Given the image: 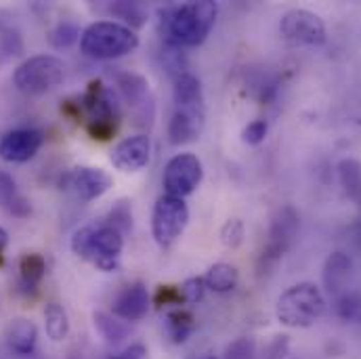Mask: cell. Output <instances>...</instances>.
I'll list each match as a JSON object with an SVG mask.
<instances>
[{
  "label": "cell",
  "instance_id": "obj_32",
  "mask_svg": "<svg viewBox=\"0 0 361 359\" xmlns=\"http://www.w3.org/2000/svg\"><path fill=\"white\" fill-rule=\"evenodd\" d=\"M255 341L252 339H246V336H242V339H235L229 347H227V351H225V359H255Z\"/></svg>",
  "mask_w": 361,
  "mask_h": 359
},
{
  "label": "cell",
  "instance_id": "obj_10",
  "mask_svg": "<svg viewBox=\"0 0 361 359\" xmlns=\"http://www.w3.org/2000/svg\"><path fill=\"white\" fill-rule=\"evenodd\" d=\"M202 177H204V166L195 154H177L164 166V177H162L164 191L166 195L183 200L197 189Z\"/></svg>",
  "mask_w": 361,
  "mask_h": 359
},
{
  "label": "cell",
  "instance_id": "obj_15",
  "mask_svg": "<svg viewBox=\"0 0 361 359\" xmlns=\"http://www.w3.org/2000/svg\"><path fill=\"white\" fill-rule=\"evenodd\" d=\"M111 311L118 320L124 322H139L149 311V292L143 281H135L124 286L118 296L114 298Z\"/></svg>",
  "mask_w": 361,
  "mask_h": 359
},
{
  "label": "cell",
  "instance_id": "obj_9",
  "mask_svg": "<svg viewBox=\"0 0 361 359\" xmlns=\"http://www.w3.org/2000/svg\"><path fill=\"white\" fill-rule=\"evenodd\" d=\"M189 223V208L185 200L173 195H160L152 212V236L158 246L171 248L177 244Z\"/></svg>",
  "mask_w": 361,
  "mask_h": 359
},
{
  "label": "cell",
  "instance_id": "obj_7",
  "mask_svg": "<svg viewBox=\"0 0 361 359\" xmlns=\"http://www.w3.org/2000/svg\"><path fill=\"white\" fill-rule=\"evenodd\" d=\"M66 66L55 55H34L17 66L13 74L15 89L25 95H44L61 85Z\"/></svg>",
  "mask_w": 361,
  "mask_h": 359
},
{
  "label": "cell",
  "instance_id": "obj_29",
  "mask_svg": "<svg viewBox=\"0 0 361 359\" xmlns=\"http://www.w3.org/2000/svg\"><path fill=\"white\" fill-rule=\"evenodd\" d=\"M221 242L227 248H238L244 242V223L240 219H229L221 227Z\"/></svg>",
  "mask_w": 361,
  "mask_h": 359
},
{
  "label": "cell",
  "instance_id": "obj_1",
  "mask_svg": "<svg viewBox=\"0 0 361 359\" xmlns=\"http://www.w3.org/2000/svg\"><path fill=\"white\" fill-rule=\"evenodd\" d=\"M219 4L212 0L175 2L160 8V32L166 44L185 49L202 44L212 32Z\"/></svg>",
  "mask_w": 361,
  "mask_h": 359
},
{
  "label": "cell",
  "instance_id": "obj_3",
  "mask_svg": "<svg viewBox=\"0 0 361 359\" xmlns=\"http://www.w3.org/2000/svg\"><path fill=\"white\" fill-rule=\"evenodd\" d=\"M328 311V303L322 290L311 281L290 286L279 294L275 303V315L281 326L288 328H311Z\"/></svg>",
  "mask_w": 361,
  "mask_h": 359
},
{
  "label": "cell",
  "instance_id": "obj_6",
  "mask_svg": "<svg viewBox=\"0 0 361 359\" xmlns=\"http://www.w3.org/2000/svg\"><path fill=\"white\" fill-rule=\"evenodd\" d=\"M298 227H300V217H298L294 206L286 204L273 212L269 233H267V244L259 257V273L261 275L269 273L281 261V257L292 248L296 233H298Z\"/></svg>",
  "mask_w": 361,
  "mask_h": 359
},
{
  "label": "cell",
  "instance_id": "obj_17",
  "mask_svg": "<svg viewBox=\"0 0 361 359\" xmlns=\"http://www.w3.org/2000/svg\"><path fill=\"white\" fill-rule=\"evenodd\" d=\"M351 275V259L349 255H345L343 250L332 252L322 269V281L328 294L332 296H341L343 288L347 286V279Z\"/></svg>",
  "mask_w": 361,
  "mask_h": 359
},
{
  "label": "cell",
  "instance_id": "obj_18",
  "mask_svg": "<svg viewBox=\"0 0 361 359\" xmlns=\"http://www.w3.org/2000/svg\"><path fill=\"white\" fill-rule=\"evenodd\" d=\"M116 85H118V90H120L122 99H124L130 107L143 109V114H145L147 109H149V111L154 109L149 85H147V80H145L143 76L126 72V74H120V76L116 78Z\"/></svg>",
  "mask_w": 361,
  "mask_h": 359
},
{
  "label": "cell",
  "instance_id": "obj_20",
  "mask_svg": "<svg viewBox=\"0 0 361 359\" xmlns=\"http://www.w3.org/2000/svg\"><path fill=\"white\" fill-rule=\"evenodd\" d=\"M338 183L345 191V195L361 206V162L357 158H343L336 164Z\"/></svg>",
  "mask_w": 361,
  "mask_h": 359
},
{
  "label": "cell",
  "instance_id": "obj_39",
  "mask_svg": "<svg viewBox=\"0 0 361 359\" xmlns=\"http://www.w3.org/2000/svg\"><path fill=\"white\" fill-rule=\"evenodd\" d=\"M204 359H214V358H204Z\"/></svg>",
  "mask_w": 361,
  "mask_h": 359
},
{
  "label": "cell",
  "instance_id": "obj_19",
  "mask_svg": "<svg viewBox=\"0 0 361 359\" xmlns=\"http://www.w3.org/2000/svg\"><path fill=\"white\" fill-rule=\"evenodd\" d=\"M47 275V259L38 252H27L19 261V290L23 294H34Z\"/></svg>",
  "mask_w": 361,
  "mask_h": 359
},
{
  "label": "cell",
  "instance_id": "obj_8",
  "mask_svg": "<svg viewBox=\"0 0 361 359\" xmlns=\"http://www.w3.org/2000/svg\"><path fill=\"white\" fill-rule=\"evenodd\" d=\"M279 34L292 49H313L326 42V23L313 11L292 8L281 17Z\"/></svg>",
  "mask_w": 361,
  "mask_h": 359
},
{
  "label": "cell",
  "instance_id": "obj_33",
  "mask_svg": "<svg viewBox=\"0 0 361 359\" xmlns=\"http://www.w3.org/2000/svg\"><path fill=\"white\" fill-rule=\"evenodd\" d=\"M154 303H156L158 309H164V307H180V303H183L180 288H177V286H160L156 290Z\"/></svg>",
  "mask_w": 361,
  "mask_h": 359
},
{
  "label": "cell",
  "instance_id": "obj_24",
  "mask_svg": "<svg viewBox=\"0 0 361 359\" xmlns=\"http://www.w3.org/2000/svg\"><path fill=\"white\" fill-rule=\"evenodd\" d=\"M92 320H94L97 332H99L107 343H111V345H118V343H122V341L128 336V328H126L116 315H111V313L94 311Z\"/></svg>",
  "mask_w": 361,
  "mask_h": 359
},
{
  "label": "cell",
  "instance_id": "obj_27",
  "mask_svg": "<svg viewBox=\"0 0 361 359\" xmlns=\"http://www.w3.org/2000/svg\"><path fill=\"white\" fill-rule=\"evenodd\" d=\"M105 223H109L111 227H116L122 236L128 233L133 229V206L128 200H120L111 206Z\"/></svg>",
  "mask_w": 361,
  "mask_h": 359
},
{
  "label": "cell",
  "instance_id": "obj_38",
  "mask_svg": "<svg viewBox=\"0 0 361 359\" xmlns=\"http://www.w3.org/2000/svg\"><path fill=\"white\" fill-rule=\"evenodd\" d=\"M357 240H360V244H361V225H360V229H357Z\"/></svg>",
  "mask_w": 361,
  "mask_h": 359
},
{
  "label": "cell",
  "instance_id": "obj_23",
  "mask_svg": "<svg viewBox=\"0 0 361 359\" xmlns=\"http://www.w3.org/2000/svg\"><path fill=\"white\" fill-rule=\"evenodd\" d=\"M44 330H47V336H49L51 341H55V343L63 341V339L68 336V332H70L68 313H66V309H63L59 303H55V300L47 303V307H44Z\"/></svg>",
  "mask_w": 361,
  "mask_h": 359
},
{
  "label": "cell",
  "instance_id": "obj_35",
  "mask_svg": "<svg viewBox=\"0 0 361 359\" xmlns=\"http://www.w3.org/2000/svg\"><path fill=\"white\" fill-rule=\"evenodd\" d=\"M147 358V349L143 345H130L126 349H122L120 353L107 355V359H145Z\"/></svg>",
  "mask_w": 361,
  "mask_h": 359
},
{
  "label": "cell",
  "instance_id": "obj_2",
  "mask_svg": "<svg viewBox=\"0 0 361 359\" xmlns=\"http://www.w3.org/2000/svg\"><path fill=\"white\" fill-rule=\"evenodd\" d=\"M122 250L124 236L105 221L80 227L72 238V252L103 273H116L120 269Z\"/></svg>",
  "mask_w": 361,
  "mask_h": 359
},
{
  "label": "cell",
  "instance_id": "obj_4",
  "mask_svg": "<svg viewBox=\"0 0 361 359\" xmlns=\"http://www.w3.org/2000/svg\"><path fill=\"white\" fill-rule=\"evenodd\" d=\"M80 122L85 124L90 139L109 141L120 124V109L116 95L101 80H90L82 97H78Z\"/></svg>",
  "mask_w": 361,
  "mask_h": 359
},
{
  "label": "cell",
  "instance_id": "obj_25",
  "mask_svg": "<svg viewBox=\"0 0 361 359\" xmlns=\"http://www.w3.org/2000/svg\"><path fill=\"white\" fill-rule=\"evenodd\" d=\"M334 311L341 322L361 326V294L360 292H343L336 296Z\"/></svg>",
  "mask_w": 361,
  "mask_h": 359
},
{
  "label": "cell",
  "instance_id": "obj_11",
  "mask_svg": "<svg viewBox=\"0 0 361 359\" xmlns=\"http://www.w3.org/2000/svg\"><path fill=\"white\" fill-rule=\"evenodd\" d=\"M111 177L97 166H74L61 175V189L70 191L82 202H92L105 195L111 187Z\"/></svg>",
  "mask_w": 361,
  "mask_h": 359
},
{
  "label": "cell",
  "instance_id": "obj_13",
  "mask_svg": "<svg viewBox=\"0 0 361 359\" xmlns=\"http://www.w3.org/2000/svg\"><path fill=\"white\" fill-rule=\"evenodd\" d=\"M44 143L40 130L34 128H15L0 137V160L11 164H23L36 158Z\"/></svg>",
  "mask_w": 361,
  "mask_h": 359
},
{
  "label": "cell",
  "instance_id": "obj_16",
  "mask_svg": "<svg viewBox=\"0 0 361 359\" xmlns=\"http://www.w3.org/2000/svg\"><path fill=\"white\" fill-rule=\"evenodd\" d=\"M4 343H6L8 351L15 355H21V358L32 355L38 345V330H36L34 322H30L25 317L13 320L4 330Z\"/></svg>",
  "mask_w": 361,
  "mask_h": 359
},
{
  "label": "cell",
  "instance_id": "obj_22",
  "mask_svg": "<svg viewBox=\"0 0 361 359\" xmlns=\"http://www.w3.org/2000/svg\"><path fill=\"white\" fill-rule=\"evenodd\" d=\"M193 330H195V317L191 311L175 307L166 313V332L175 345L185 343L193 334Z\"/></svg>",
  "mask_w": 361,
  "mask_h": 359
},
{
  "label": "cell",
  "instance_id": "obj_14",
  "mask_svg": "<svg viewBox=\"0 0 361 359\" xmlns=\"http://www.w3.org/2000/svg\"><path fill=\"white\" fill-rule=\"evenodd\" d=\"M152 158V141L147 135H135L122 139L111 150V164L122 173H139L149 164Z\"/></svg>",
  "mask_w": 361,
  "mask_h": 359
},
{
  "label": "cell",
  "instance_id": "obj_21",
  "mask_svg": "<svg viewBox=\"0 0 361 359\" xmlns=\"http://www.w3.org/2000/svg\"><path fill=\"white\" fill-rule=\"evenodd\" d=\"M202 279L206 284V290H212V292H219V294H227V292H231L238 286L240 273L229 263H214L212 267H208V271L202 275Z\"/></svg>",
  "mask_w": 361,
  "mask_h": 359
},
{
  "label": "cell",
  "instance_id": "obj_36",
  "mask_svg": "<svg viewBox=\"0 0 361 359\" xmlns=\"http://www.w3.org/2000/svg\"><path fill=\"white\" fill-rule=\"evenodd\" d=\"M8 210H11V214H15V217H27V214H30V202H27L25 197L17 195V197L8 204Z\"/></svg>",
  "mask_w": 361,
  "mask_h": 359
},
{
  "label": "cell",
  "instance_id": "obj_34",
  "mask_svg": "<svg viewBox=\"0 0 361 359\" xmlns=\"http://www.w3.org/2000/svg\"><path fill=\"white\" fill-rule=\"evenodd\" d=\"M15 197H17L15 179L8 173L0 171V206H8Z\"/></svg>",
  "mask_w": 361,
  "mask_h": 359
},
{
  "label": "cell",
  "instance_id": "obj_30",
  "mask_svg": "<svg viewBox=\"0 0 361 359\" xmlns=\"http://www.w3.org/2000/svg\"><path fill=\"white\" fill-rule=\"evenodd\" d=\"M180 296H183V303L187 305H197L200 300H204V294H206V284L202 277H189L185 279L179 286Z\"/></svg>",
  "mask_w": 361,
  "mask_h": 359
},
{
  "label": "cell",
  "instance_id": "obj_31",
  "mask_svg": "<svg viewBox=\"0 0 361 359\" xmlns=\"http://www.w3.org/2000/svg\"><path fill=\"white\" fill-rule=\"evenodd\" d=\"M267 133H269V124L267 120H252L244 126L242 130V141L246 145H261L265 139H267Z\"/></svg>",
  "mask_w": 361,
  "mask_h": 359
},
{
  "label": "cell",
  "instance_id": "obj_26",
  "mask_svg": "<svg viewBox=\"0 0 361 359\" xmlns=\"http://www.w3.org/2000/svg\"><path fill=\"white\" fill-rule=\"evenodd\" d=\"M80 36H82V32H80L78 23H74V21H61V23H57L49 32V42L55 49H66V47L74 44Z\"/></svg>",
  "mask_w": 361,
  "mask_h": 359
},
{
  "label": "cell",
  "instance_id": "obj_28",
  "mask_svg": "<svg viewBox=\"0 0 361 359\" xmlns=\"http://www.w3.org/2000/svg\"><path fill=\"white\" fill-rule=\"evenodd\" d=\"M111 13L118 15V17L124 21V25L130 28V30L141 28V25L145 23V19H147L143 6L137 4V2H118V4L111 6Z\"/></svg>",
  "mask_w": 361,
  "mask_h": 359
},
{
  "label": "cell",
  "instance_id": "obj_37",
  "mask_svg": "<svg viewBox=\"0 0 361 359\" xmlns=\"http://www.w3.org/2000/svg\"><path fill=\"white\" fill-rule=\"evenodd\" d=\"M6 246H8V236H6V231L0 227V265H2V261H4V250H6Z\"/></svg>",
  "mask_w": 361,
  "mask_h": 359
},
{
  "label": "cell",
  "instance_id": "obj_12",
  "mask_svg": "<svg viewBox=\"0 0 361 359\" xmlns=\"http://www.w3.org/2000/svg\"><path fill=\"white\" fill-rule=\"evenodd\" d=\"M206 124V105L197 103H175L173 118L169 122V139L173 145H185L195 141Z\"/></svg>",
  "mask_w": 361,
  "mask_h": 359
},
{
  "label": "cell",
  "instance_id": "obj_5",
  "mask_svg": "<svg viewBox=\"0 0 361 359\" xmlns=\"http://www.w3.org/2000/svg\"><path fill=\"white\" fill-rule=\"evenodd\" d=\"M139 47L135 30L118 21H94L80 36V51L99 61H109L133 53Z\"/></svg>",
  "mask_w": 361,
  "mask_h": 359
}]
</instances>
